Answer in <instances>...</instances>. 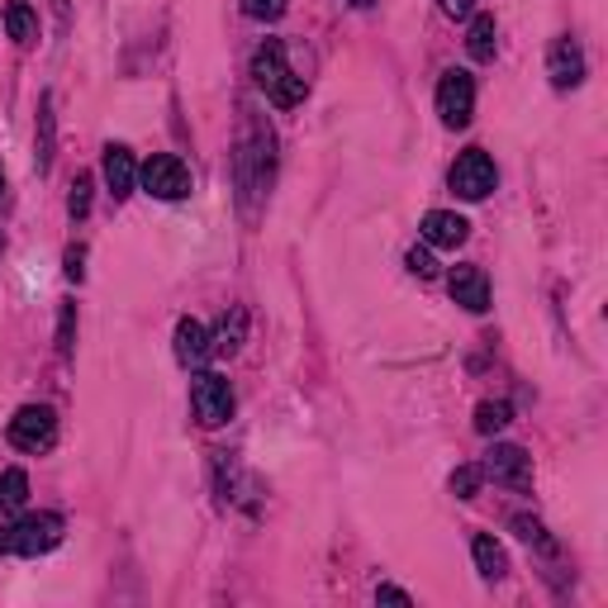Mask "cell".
<instances>
[{"label":"cell","mask_w":608,"mask_h":608,"mask_svg":"<svg viewBox=\"0 0 608 608\" xmlns=\"http://www.w3.org/2000/svg\"><path fill=\"white\" fill-rule=\"evenodd\" d=\"M271 167H276V138H271V129H262V124H252V129L243 134V143H238V153H233L238 200H243V214L248 219L258 214V205L266 200Z\"/></svg>","instance_id":"obj_1"},{"label":"cell","mask_w":608,"mask_h":608,"mask_svg":"<svg viewBox=\"0 0 608 608\" xmlns=\"http://www.w3.org/2000/svg\"><path fill=\"white\" fill-rule=\"evenodd\" d=\"M252 82H258V91H262L276 109H295V105L304 101V76L291 72L281 39H266L258 53H252Z\"/></svg>","instance_id":"obj_2"},{"label":"cell","mask_w":608,"mask_h":608,"mask_svg":"<svg viewBox=\"0 0 608 608\" xmlns=\"http://www.w3.org/2000/svg\"><path fill=\"white\" fill-rule=\"evenodd\" d=\"M62 542L57 514H24L20 523L0 527V556H43Z\"/></svg>","instance_id":"obj_3"},{"label":"cell","mask_w":608,"mask_h":608,"mask_svg":"<svg viewBox=\"0 0 608 608\" xmlns=\"http://www.w3.org/2000/svg\"><path fill=\"white\" fill-rule=\"evenodd\" d=\"M190 409H196V419L205 428H223L233 419V409H238L233 386L219 371H196V376H190Z\"/></svg>","instance_id":"obj_4"},{"label":"cell","mask_w":608,"mask_h":608,"mask_svg":"<svg viewBox=\"0 0 608 608\" xmlns=\"http://www.w3.org/2000/svg\"><path fill=\"white\" fill-rule=\"evenodd\" d=\"M6 438H10L14 452L39 457V452H48V447L57 442V413L48 409V405H24V409L10 419Z\"/></svg>","instance_id":"obj_5"},{"label":"cell","mask_w":608,"mask_h":608,"mask_svg":"<svg viewBox=\"0 0 608 608\" xmlns=\"http://www.w3.org/2000/svg\"><path fill=\"white\" fill-rule=\"evenodd\" d=\"M138 186L148 190L153 200H186L190 196V167L176 153H153L148 163L138 167Z\"/></svg>","instance_id":"obj_6"},{"label":"cell","mask_w":608,"mask_h":608,"mask_svg":"<svg viewBox=\"0 0 608 608\" xmlns=\"http://www.w3.org/2000/svg\"><path fill=\"white\" fill-rule=\"evenodd\" d=\"M447 186L457 190L461 200H485L494 186H500V171H494V157L485 148H467L447 171Z\"/></svg>","instance_id":"obj_7"},{"label":"cell","mask_w":608,"mask_h":608,"mask_svg":"<svg viewBox=\"0 0 608 608\" xmlns=\"http://www.w3.org/2000/svg\"><path fill=\"white\" fill-rule=\"evenodd\" d=\"M471 115H475V82H471V72L447 67L442 82H438V119L447 124V129H467Z\"/></svg>","instance_id":"obj_8"},{"label":"cell","mask_w":608,"mask_h":608,"mask_svg":"<svg viewBox=\"0 0 608 608\" xmlns=\"http://www.w3.org/2000/svg\"><path fill=\"white\" fill-rule=\"evenodd\" d=\"M480 471H485V480H494V485H509V490H527L533 485V457L523 452V447L514 442H494L485 461H480Z\"/></svg>","instance_id":"obj_9"},{"label":"cell","mask_w":608,"mask_h":608,"mask_svg":"<svg viewBox=\"0 0 608 608\" xmlns=\"http://www.w3.org/2000/svg\"><path fill=\"white\" fill-rule=\"evenodd\" d=\"M101 171H105V186H109V196H115V200H129V196H134V186H138V163H134V153L124 148V143H105Z\"/></svg>","instance_id":"obj_10"},{"label":"cell","mask_w":608,"mask_h":608,"mask_svg":"<svg viewBox=\"0 0 608 608\" xmlns=\"http://www.w3.org/2000/svg\"><path fill=\"white\" fill-rule=\"evenodd\" d=\"M547 72H552V86L556 91H575V86L585 82V53H580V43H575L570 34H562V39L552 43Z\"/></svg>","instance_id":"obj_11"},{"label":"cell","mask_w":608,"mask_h":608,"mask_svg":"<svg viewBox=\"0 0 608 608\" xmlns=\"http://www.w3.org/2000/svg\"><path fill=\"white\" fill-rule=\"evenodd\" d=\"M419 233H423V243H428V248L457 252V248L471 238V223L461 219L457 210H428V214H423V229H419Z\"/></svg>","instance_id":"obj_12"},{"label":"cell","mask_w":608,"mask_h":608,"mask_svg":"<svg viewBox=\"0 0 608 608\" xmlns=\"http://www.w3.org/2000/svg\"><path fill=\"white\" fill-rule=\"evenodd\" d=\"M447 291H452V300L461 304V310H471V314H485L490 310V276L480 266H452Z\"/></svg>","instance_id":"obj_13"},{"label":"cell","mask_w":608,"mask_h":608,"mask_svg":"<svg viewBox=\"0 0 608 608\" xmlns=\"http://www.w3.org/2000/svg\"><path fill=\"white\" fill-rule=\"evenodd\" d=\"M210 357H214V352H210V328H205L200 318H181V324H176V361L190 366V371H200Z\"/></svg>","instance_id":"obj_14"},{"label":"cell","mask_w":608,"mask_h":608,"mask_svg":"<svg viewBox=\"0 0 608 608\" xmlns=\"http://www.w3.org/2000/svg\"><path fill=\"white\" fill-rule=\"evenodd\" d=\"M243 338H248V310H229L219 318V328L210 333V352L214 357H233L243 347Z\"/></svg>","instance_id":"obj_15"},{"label":"cell","mask_w":608,"mask_h":608,"mask_svg":"<svg viewBox=\"0 0 608 608\" xmlns=\"http://www.w3.org/2000/svg\"><path fill=\"white\" fill-rule=\"evenodd\" d=\"M53 148H57V115H53V95H43V101H39V138H34L39 171L53 167Z\"/></svg>","instance_id":"obj_16"},{"label":"cell","mask_w":608,"mask_h":608,"mask_svg":"<svg viewBox=\"0 0 608 608\" xmlns=\"http://www.w3.org/2000/svg\"><path fill=\"white\" fill-rule=\"evenodd\" d=\"M471 556H475V570L485 575V580H504V575H509V556H504V547L490 533H480L471 542Z\"/></svg>","instance_id":"obj_17"},{"label":"cell","mask_w":608,"mask_h":608,"mask_svg":"<svg viewBox=\"0 0 608 608\" xmlns=\"http://www.w3.org/2000/svg\"><path fill=\"white\" fill-rule=\"evenodd\" d=\"M494 48H500V29H494V14H475L471 29H467V53L475 62H490Z\"/></svg>","instance_id":"obj_18"},{"label":"cell","mask_w":608,"mask_h":608,"mask_svg":"<svg viewBox=\"0 0 608 608\" xmlns=\"http://www.w3.org/2000/svg\"><path fill=\"white\" fill-rule=\"evenodd\" d=\"M6 29H10V39L20 43V48H29L39 39V14H34V6L29 0H10L6 6Z\"/></svg>","instance_id":"obj_19"},{"label":"cell","mask_w":608,"mask_h":608,"mask_svg":"<svg viewBox=\"0 0 608 608\" xmlns=\"http://www.w3.org/2000/svg\"><path fill=\"white\" fill-rule=\"evenodd\" d=\"M509 423H514V409H509V399H480V405H475V433H480V438L504 433Z\"/></svg>","instance_id":"obj_20"},{"label":"cell","mask_w":608,"mask_h":608,"mask_svg":"<svg viewBox=\"0 0 608 608\" xmlns=\"http://www.w3.org/2000/svg\"><path fill=\"white\" fill-rule=\"evenodd\" d=\"M29 500V475L20 467H10L6 475H0V518H14Z\"/></svg>","instance_id":"obj_21"},{"label":"cell","mask_w":608,"mask_h":608,"mask_svg":"<svg viewBox=\"0 0 608 608\" xmlns=\"http://www.w3.org/2000/svg\"><path fill=\"white\" fill-rule=\"evenodd\" d=\"M447 485H452V494H457V500H475V494H480V485H485V471H480V467H457V471H452V480H447Z\"/></svg>","instance_id":"obj_22"},{"label":"cell","mask_w":608,"mask_h":608,"mask_svg":"<svg viewBox=\"0 0 608 608\" xmlns=\"http://www.w3.org/2000/svg\"><path fill=\"white\" fill-rule=\"evenodd\" d=\"M91 190H95L91 171H76V181H72V196H67V214H72V219H86V214H91Z\"/></svg>","instance_id":"obj_23"},{"label":"cell","mask_w":608,"mask_h":608,"mask_svg":"<svg viewBox=\"0 0 608 608\" xmlns=\"http://www.w3.org/2000/svg\"><path fill=\"white\" fill-rule=\"evenodd\" d=\"M76 347V304H62V318H57V357L67 361Z\"/></svg>","instance_id":"obj_24"},{"label":"cell","mask_w":608,"mask_h":608,"mask_svg":"<svg viewBox=\"0 0 608 608\" xmlns=\"http://www.w3.org/2000/svg\"><path fill=\"white\" fill-rule=\"evenodd\" d=\"M291 0H243V14L248 20H262V24H276Z\"/></svg>","instance_id":"obj_25"},{"label":"cell","mask_w":608,"mask_h":608,"mask_svg":"<svg viewBox=\"0 0 608 608\" xmlns=\"http://www.w3.org/2000/svg\"><path fill=\"white\" fill-rule=\"evenodd\" d=\"M514 533L527 542V547H542V552H552V537H547V527H542L537 518H527V514H518L514 518Z\"/></svg>","instance_id":"obj_26"},{"label":"cell","mask_w":608,"mask_h":608,"mask_svg":"<svg viewBox=\"0 0 608 608\" xmlns=\"http://www.w3.org/2000/svg\"><path fill=\"white\" fill-rule=\"evenodd\" d=\"M409 271H413V276H419V281H433L438 276V262H433V252H428V248H409Z\"/></svg>","instance_id":"obj_27"},{"label":"cell","mask_w":608,"mask_h":608,"mask_svg":"<svg viewBox=\"0 0 608 608\" xmlns=\"http://www.w3.org/2000/svg\"><path fill=\"white\" fill-rule=\"evenodd\" d=\"M86 248H67V281H82L86 276Z\"/></svg>","instance_id":"obj_28"},{"label":"cell","mask_w":608,"mask_h":608,"mask_svg":"<svg viewBox=\"0 0 608 608\" xmlns=\"http://www.w3.org/2000/svg\"><path fill=\"white\" fill-rule=\"evenodd\" d=\"M376 599H380V604H413V599L405 595V589H395V585H380V589H376Z\"/></svg>","instance_id":"obj_29"},{"label":"cell","mask_w":608,"mask_h":608,"mask_svg":"<svg viewBox=\"0 0 608 608\" xmlns=\"http://www.w3.org/2000/svg\"><path fill=\"white\" fill-rule=\"evenodd\" d=\"M438 6H442L447 14H471V6H475V0H438Z\"/></svg>","instance_id":"obj_30"},{"label":"cell","mask_w":608,"mask_h":608,"mask_svg":"<svg viewBox=\"0 0 608 608\" xmlns=\"http://www.w3.org/2000/svg\"><path fill=\"white\" fill-rule=\"evenodd\" d=\"M347 6H357V10H371V6H376V0H347Z\"/></svg>","instance_id":"obj_31"},{"label":"cell","mask_w":608,"mask_h":608,"mask_svg":"<svg viewBox=\"0 0 608 608\" xmlns=\"http://www.w3.org/2000/svg\"><path fill=\"white\" fill-rule=\"evenodd\" d=\"M0 190H6V171H0Z\"/></svg>","instance_id":"obj_32"}]
</instances>
